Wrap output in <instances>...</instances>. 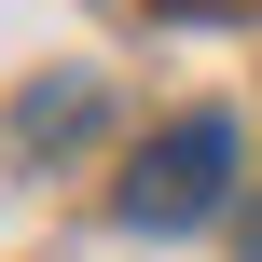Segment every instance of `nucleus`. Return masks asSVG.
Masks as SVG:
<instances>
[{"mask_svg":"<svg viewBox=\"0 0 262 262\" xmlns=\"http://www.w3.org/2000/svg\"><path fill=\"white\" fill-rule=\"evenodd\" d=\"M221 193H235V124H221V111H180V124L124 166V193H111V207H124L138 235H193Z\"/></svg>","mask_w":262,"mask_h":262,"instance_id":"1","label":"nucleus"}]
</instances>
